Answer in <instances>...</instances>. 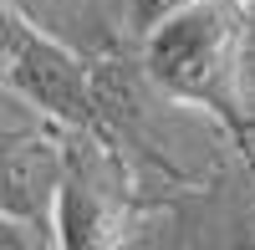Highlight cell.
Segmentation results:
<instances>
[{"label": "cell", "instance_id": "obj_2", "mask_svg": "<svg viewBox=\"0 0 255 250\" xmlns=\"http://www.w3.org/2000/svg\"><path fill=\"white\" fill-rule=\"evenodd\" d=\"M61 153V123L31 108L20 92H0V210L51 230Z\"/></svg>", "mask_w": 255, "mask_h": 250}, {"label": "cell", "instance_id": "obj_5", "mask_svg": "<svg viewBox=\"0 0 255 250\" xmlns=\"http://www.w3.org/2000/svg\"><path fill=\"white\" fill-rule=\"evenodd\" d=\"M41 240H51V235H41V225L20 220V215H10V210H0V250H31V245H41Z\"/></svg>", "mask_w": 255, "mask_h": 250}, {"label": "cell", "instance_id": "obj_3", "mask_svg": "<svg viewBox=\"0 0 255 250\" xmlns=\"http://www.w3.org/2000/svg\"><path fill=\"white\" fill-rule=\"evenodd\" d=\"M0 77L10 82V92H20L31 108L56 118L61 128H92L97 123L92 72L82 67V56L72 46H61V41L51 31H41L36 20L20 31V41H15V51H10Z\"/></svg>", "mask_w": 255, "mask_h": 250}, {"label": "cell", "instance_id": "obj_6", "mask_svg": "<svg viewBox=\"0 0 255 250\" xmlns=\"http://www.w3.org/2000/svg\"><path fill=\"white\" fill-rule=\"evenodd\" d=\"M26 26H31V15L15 0H0V72H5V61H10V51H15V41H20Z\"/></svg>", "mask_w": 255, "mask_h": 250}, {"label": "cell", "instance_id": "obj_7", "mask_svg": "<svg viewBox=\"0 0 255 250\" xmlns=\"http://www.w3.org/2000/svg\"><path fill=\"white\" fill-rule=\"evenodd\" d=\"M113 5H118V10H123V5H128V0H113Z\"/></svg>", "mask_w": 255, "mask_h": 250}, {"label": "cell", "instance_id": "obj_8", "mask_svg": "<svg viewBox=\"0 0 255 250\" xmlns=\"http://www.w3.org/2000/svg\"><path fill=\"white\" fill-rule=\"evenodd\" d=\"M15 5H20V0H15Z\"/></svg>", "mask_w": 255, "mask_h": 250}, {"label": "cell", "instance_id": "obj_1", "mask_svg": "<svg viewBox=\"0 0 255 250\" xmlns=\"http://www.w3.org/2000/svg\"><path fill=\"white\" fill-rule=\"evenodd\" d=\"M250 20H255L250 0H184L143 31L148 77L174 97L220 113L240 138L250 123L240 113V67Z\"/></svg>", "mask_w": 255, "mask_h": 250}, {"label": "cell", "instance_id": "obj_4", "mask_svg": "<svg viewBox=\"0 0 255 250\" xmlns=\"http://www.w3.org/2000/svg\"><path fill=\"white\" fill-rule=\"evenodd\" d=\"M51 240L56 245H118L123 240V189L102 153L67 148L61 153V179L51 194Z\"/></svg>", "mask_w": 255, "mask_h": 250}]
</instances>
